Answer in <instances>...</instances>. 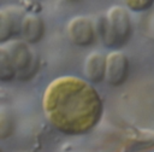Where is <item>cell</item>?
<instances>
[{
    "instance_id": "obj_1",
    "label": "cell",
    "mask_w": 154,
    "mask_h": 152,
    "mask_svg": "<svg viewBox=\"0 0 154 152\" xmlns=\"http://www.w3.org/2000/svg\"><path fill=\"white\" fill-rule=\"evenodd\" d=\"M42 109L54 129L66 135H82L101 121L103 101L93 84L69 75L53 80L46 87Z\"/></svg>"
},
{
    "instance_id": "obj_2",
    "label": "cell",
    "mask_w": 154,
    "mask_h": 152,
    "mask_svg": "<svg viewBox=\"0 0 154 152\" xmlns=\"http://www.w3.org/2000/svg\"><path fill=\"white\" fill-rule=\"evenodd\" d=\"M4 47L7 49L14 70L17 72L16 80L29 81L31 80L38 69L40 60L30 45L24 42L22 39H14L5 43Z\"/></svg>"
},
{
    "instance_id": "obj_3",
    "label": "cell",
    "mask_w": 154,
    "mask_h": 152,
    "mask_svg": "<svg viewBox=\"0 0 154 152\" xmlns=\"http://www.w3.org/2000/svg\"><path fill=\"white\" fill-rule=\"evenodd\" d=\"M112 37L114 40L116 49L126 45L132 35V21L130 12L125 8V6L114 5L108 8L105 14Z\"/></svg>"
},
{
    "instance_id": "obj_4",
    "label": "cell",
    "mask_w": 154,
    "mask_h": 152,
    "mask_svg": "<svg viewBox=\"0 0 154 152\" xmlns=\"http://www.w3.org/2000/svg\"><path fill=\"white\" fill-rule=\"evenodd\" d=\"M66 34L71 43L77 47H89L97 39L95 23L85 16L72 18L66 27Z\"/></svg>"
},
{
    "instance_id": "obj_5",
    "label": "cell",
    "mask_w": 154,
    "mask_h": 152,
    "mask_svg": "<svg viewBox=\"0 0 154 152\" xmlns=\"http://www.w3.org/2000/svg\"><path fill=\"white\" fill-rule=\"evenodd\" d=\"M130 62L125 53L119 49H113L106 55V74L105 82L112 87L124 84L129 77Z\"/></svg>"
},
{
    "instance_id": "obj_6",
    "label": "cell",
    "mask_w": 154,
    "mask_h": 152,
    "mask_svg": "<svg viewBox=\"0 0 154 152\" xmlns=\"http://www.w3.org/2000/svg\"><path fill=\"white\" fill-rule=\"evenodd\" d=\"M25 13L17 6L0 8V45L14 40V36L20 34V24Z\"/></svg>"
},
{
    "instance_id": "obj_7",
    "label": "cell",
    "mask_w": 154,
    "mask_h": 152,
    "mask_svg": "<svg viewBox=\"0 0 154 152\" xmlns=\"http://www.w3.org/2000/svg\"><path fill=\"white\" fill-rule=\"evenodd\" d=\"M46 33V24L37 13L26 12L20 24V36L28 45L38 43Z\"/></svg>"
},
{
    "instance_id": "obj_8",
    "label": "cell",
    "mask_w": 154,
    "mask_h": 152,
    "mask_svg": "<svg viewBox=\"0 0 154 152\" xmlns=\"http://www.w3.org/2000/svg\"><path fill=\"white\" fill-rule=\"evenodd\" d=\"M84 76L85 81L90 84H99L105 81L106 74V55L101 52H91L84 60Z\"/></svg>"
},
{
    "instance_id": "obj_9",
    "label": "cell",
    "mask_w": 154,
    "mask_h": 152,
    "mask_svg": "<svg viewBox=\"0 0 154 152\" xmlns=\"http://www.w3.org/2000/svg\"><path fill=\"white\" fill-rule=\"evenodd\" d=\"M16 77L17 72L14 70L10 54L4 45H0V82H12L13 80H16Z\"/></svg>"
},
{
    "instance_id": "obj_10",
    "label": "cell",
    "mask_w": 154,
    "mask_h": 152,
    "mask_svg": "<svg viewBox=\"0 0 154 152\" xmlns=\"http://www.w3.org/2000/svg\"><path fill=\"white\" fill-rule=\"evenodd\" d=\"M14 130V121L6 111L0 112V141L8 139Z\"/></svg>"
},
{
    "instance_id": "obj_11",
    "label": "cell",
    "mask_w": 154,
    "mask_h": 152,
    "mask_svg": "<svg viewBox=\"0 0 154 152\" xmlns=\"http://www.w3.org/2000/svg\"><path fill=\"white\" fill-rule=\"evenodd\" d=\"M124 4H125V8L128 11L144 12L154 5V1L153 0H126Z\"/></svg>"
},
{
    "instance_id": "obj_12",
    "label": "cell",
    "mask_w": 154,
    "mask_h": 152,
    "mask_svg": "<svg viewBox=\"0 0 154 152\" xmlns=\"http://www.w3.org/2000/svg\"><path fill=\"white\" fill-rule=\"evenodd\" d=\"M147 35L154 40V13L152 16H149L148 18V23H147Z\"/></svg>"
},
{
    "instance_id": "obj_13",
    "label": "cell",
    "mask_w": 154,
    "mask_h": 152,
    "mask_svg": "<svg viewBox=\"0 0 154 152\" xmlns=\"http://www.w3.org/2000/svg\"><path fill=\"white\" fill-rule=\"evenodd\" d=\"M0 152H4V150H2V147L0 146Z\"/></svg>"
}]
</instances>
